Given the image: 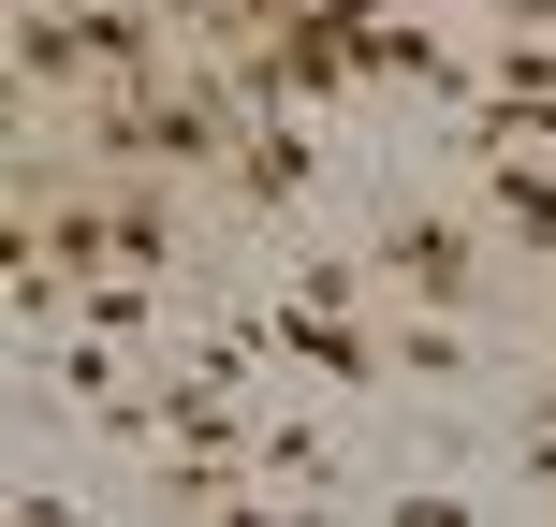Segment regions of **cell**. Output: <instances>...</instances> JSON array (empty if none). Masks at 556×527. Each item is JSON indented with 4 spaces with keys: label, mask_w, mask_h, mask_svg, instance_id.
Wrapping results in <instances>:
<instances>
[{
    "label": "cell",
    "mask_w": 556,
    "mask_h": 527,
    "mask_svg": "<svg viewBox=\"0 0 556 527\" xmlns=\"http://www.w3.org/2000/svg\"><path fill=\"white\" fill-rule=\"evenodd\" d=\"M74 133H88L103 176H176V191L205 176V191H220L235 133H250V88H235L220 59H176V74H147V88H103Z\"/></svg>",
    "instance_id": "cell-1"
},
{
    "label": "cell",
    "mask_w": 556,
    "mask_h": 527,
    "mask_svg": "<svg viewBox=\"0 0 556 527\" xmlns=\"http://www.w3.org/2000/svg\"><path fill=\"white\" fill-rule=\"evenodd\" d=\"M366 264H381V308H454V323H483V293H498V235L469 221V205H395L381 235H366Z\"/></svg>",
    "instance_id": "cell-2"
},
{
    "label": "cell",
    "mask_w": 556,
    "mask_h": 527,
    "mask_svg": "<svg viewBox=\"0 0 556 527\" xmlns=\"http://www.w3.org/2000/svg\"><path fill=\"white\" fill-rule=\"evenodd\" d=\"M205 59H220V74L250 88V103H337V88H366V74H352V45H337L323 15H264V29H220Z\"/></svg>",
    "instance_id": "cell-3"
},
{
    "label": "cell",
    "mask_w": 556,
    "mask_h": 527,
    "mask_svg": "<svg viewBox=\"0 0 556 527\" xmlns=\"http://www.w3.org/2000/svg\"><path fill=\"white\" fill-rule=\"evenodd\" d=\"M15 103H59V117H88V103H103L88 0H15Z\"/></svg>",
    "instance_id": "cell-4"
},
{
    "label": "cell",
    "mask_w": 556,
    "mask_h": 527,
    "mask_svg": "<svg viewBox=\"0 0 556 527\" xmlns=\"http://www.w3.org/2000/svg\"><path fill=\"white\" fill-rule=\"evenodd\" d=\"M307 176H323V147L293 133V103H250V133H235V162H220V205L278 235V221L307 205Z\"/></svg>",
    "instance_id": "cell-5"
},
{
    "label": "cell",
    "mask_w": 556,
    "mask_h": 527,
    "mask_svg": "<svg viewBox=\"0 0 556 527\" xmlns=\"http://www.w3.org/2000/svg\"><path fill=\"white\" fill-rule=\"evenodd\" d=\"M469 221L498 235L513 264H556V162H542V147H483V191H469Z\"/></svg>",
    "instance_id": "cell-6"
},
{
    "label": "cell",
    "mask_w": 556,
    "mask_h": 527,
    "mask_svg": "<svg viewBox=\"0 0 556 527\" xmlns=\"http://www.w3.org/2000/svg\"><path fill=\"white\" fill-rule=\"evenodd\" d=\"M250 469H264V499H278V513H323V499H352V469H337V425H323V411H278V396H264V440H250Z\"/></svg>",
    "instance_id": "cell-7"
},
{
    "label": "cell",
    "mask_w": 556,
    "mask_h": 527,
    "mask_svg": "<svg viewBox=\"0 0 556 527\" xmlns=\"http://www.w3.org/2000/svg\"><path fill=\"white\" fill-rule=\"evenodd\" d=\"M381 352H395V381H469V323H454V308H410V323H381Z\"/></svg>",
    "instance_id": "cell-8"
},
{
    "label": "cell",
    "mask_w": 556,
    "mask_h": 527,
    "mask_svg": "<svg viewBox=\"0 0 556 527\" xmlns=\"http://www.w3.org/2000/svg\"><path fill=\"white\" fill-rule=\"evenodd\" d=\"M498 29H556V0H498Z\"/></svg>",
    "instance_id": "cell-9"
},
{
    "label": "cell",
    "mask_w": 556,
    "mask_h": 527,
    "mask_svg": "<svg viewBox=\"0 0 556 527\" xmlns=\"http://www.w3.org/2000/svg\"><path fill=\"white\" fill-rule=\"evenodd\" d=\"M542 366H556V308H542Z\"/></svg>",
    "instance_id": "cell-10"
},
{
    "label": "cell",
    "mask_w": 556,
    "mask_h": 527,
    "mask_svg": "<svg viewBox=\"0 0 556 527\" xmlns=\"http://www.w3.org/2000/svg\"><path fill=\"white\" fill-rule=\"evenodd\" d=\"M395 15H440V0H395Z\"/></svg>",
    "instance_id": "cell-11"
}]
</instances>
